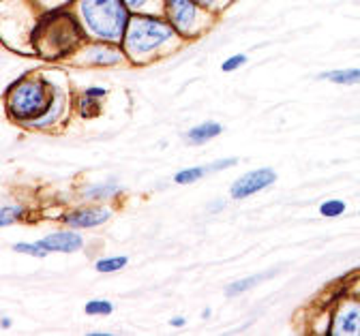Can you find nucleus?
Listing matches in <instances>:
<instances>
[{
	"label": "nucleus",
	"instance_id": "obj_7",
	"mask_svg": "<svg viewBox=\"0 0 360 336\" xmlns=\"http://www.w3.org/2000/svg\"><path fill=\"white\" fill-rule=\"evenodd\" d=\"M45 251H60V253H73L82 249V235L75 231H58L48 238H43L39 243Z\"/></svg>",
	"mask_w": 360,
	"mask_h": 336
},
{
	"label": "nucleus",
	"instance_id": "obj_13",
	"mask_svg": "<svg viewBox=\"0 0 360 336\" xmlns=\"http://www.w3.org/2000/svg\"><path fill=\"white\" fill-rule=\"evenodd\" d=\"M204 174H208V167H189V169L178 172L174 180H176L178 184H189V182H195V180H200Z\"/></svg>",
	"mask_w": 360,
	"mask_h": 336
},
{
	"label": "nucleus",
	"instance_id": "obj_14",
	"mask_svg": "<svg viewBox=\"0 0 360 336\" xmlns=\"http://www.w3.org/2000/svg\"><path fill=\"white\" fill-rule=\"evenodd\" d=\"M127 3V7H129V11H133V13H153L150 9L155 7V5H161V3H165V0H124Z\"/></svg>",
	"mask_w": 360,
	"mask_h": 336
},
{
	"label": "nucleus",
	"instance_id": "obj_8",
	"mask_svg": "<svg viewBox=\"0 0 360 336\" xmlns=\"http://www.w3.org/2000/svg\"><path fill=\"white\" fill-rule=\"evenodd\" d=\"M110 219V210H79L67 217L71 227H95Z\"/></svg>",
	"mask_w": 360,
	"mask_h": 336
},
{
	"label": "nucleus",
	"instance_id": "obj_12",
	"mask_svg": "<svg viewBox=\"0 0 360 336\" xmlns=\"http://www.w3.org/2000/svg\"><path fill=\"white\" fill-rule=\"evenodd\" d=\"M270 274H273V272H268V274H257V276H249V278L236 280L234 285H230V287H228V294H230V296H238V294H243V292L251 290V287H255L262 278H266V276H270Z\"/></svg>",
	"mask_w": 360,
	"mask_h": 336
},
{
	"label": "nucleus",
	"instance_id": "obj_17",
	"mask_svg": "<svg viewBox=\"0 0 360 336\" xmlns=\"http://www.w3.org/2000/svg\"><path fill=\"white\" fill-rule=\"evenodd\" d=\"M320 212H322L324 217H341V214L345 212V204L339 202V200H330V202H324V204H322Z\"/></svg>",
	"mask_w": 360,
	"mask_h": 336
},
{
	"label": "nucleus",
	"instance_id": "obj_1",
	"mask_svg": "<svg viewBox=\"0 0 360 336\" xmlns=\"http://www.w3.org/2000/svg\"><path fill=\"white\" fill-rule=\"evenodd\" d=\"M79 20L86 30L108 43L124 39L131 11L124 0H77Z\"/></svg>",
	"mask_w": 360,
	"mask_h": 336
},
{
	"label": "nucleus",
	"instance_id": "obj_2",
	"mask_svg": "<svg viewBox=\"0 0 360 336\" xmlns=\"http://www.w3.org/2000/svg\"><path fill=\"white\" fill-rule=\"evenodd\" d=\"M176 28L169 22H163L159 18L138 13L129 20L127 32H124V47L131 56H144L153 50H157L159 45L169 41L174 37Z\"/></svg>",
	"mask_w": 360,
	"mask_h": 336
},
{
	"label": "nucleus",
	"instance_id": "obj_4",
	"mask_svg": "<svg viewBox=\"0 0 360 336\" xmlns=\"http://www.w3.org/2000/svg\"><path fill=\"white\" fill-rule=\"evenodd\" d=\"M165 13L169 18V24L183 34H191L198 28V20L202 15V9L195 0H165L163 3Z\"/></svg>",
	"mask_w": 360,
	"mask_h": 336
},
{
	"label": "nucleus",
	"instance_id": "obj_18",
	"mask_svg": "<svg viewBox=\"0 0 360 336\" xmlns=\"http://www.w3.org/2000/svg\"><path fill=\"white\" fill-rule=\"evenodd\" d=\"M110 311H112V304L105 302V300H93V302L86 304V313L88 315H105Z\"/></svg>",
	"mask_w": 360,
	"mask_h": 336
},
{
	"label": "nucleus",
	"instance_id": "obj_24",
	"mask_svg": "<svg viewBox=\"0 0 360 336\" xmlns=\"http://www.w3.org/2000/svg\"><path fill=\"white\" fill-rule=\"evenodd\" d=\"M185 319H172V325H183Z\"/></svg>",
	"mask_w": 360,
	"mask_h": 336
},
{
	"label": "nucleus",
	"instance_id": "obj_3",
	"mask_svg": "<svg viewBox=\"0 0 360 336\" xmlns=\"http://www.w3.org/2000/svg\"><path fill=\"white\" fill-rule=\"evenodd\" d=\"M9 110L13 116L22 120L37 118L50 112V94L45 92V86L39 82H26L18 86L9 99Z\"/></svg>",
	"mask_w": 360,
	"mask_h": 336
},
{
	"label": "nucleus",
	"instance_id": "obj_5",
	"mask_svg": "<svg viewBox=\"0 0 360 336\" xmlns=\"http://www.w3.org/2000/svg\"><path fill=\"white\" fill-rule=\"evenodd\" d=\"M275 178H277V176H275L273 169H255V172H251V174L238 178V180L232 184L230 195H232L234 200H245V198L257 193V190L270 186V184L275 182Z\"/></svg>",
	"mask_w": 360,
	"mask_h": 336
},
{
	"label": "nucleus",
	"instance_id": "obj_15",
	"mask_svg": "<svg viewBox=\"0 0 360 336\" xmlns=\"http://www.w3.org/2000/svg\"><path fill=\"white\" fill-rule=\"evenodd\" d=\"M118 190V184L116 182H105V184H99V186H93L86 190V198H110L112 193Z\"/></svg>",
	"mask_w": 360,
	"mask_h": 336
},
{
	"label": "nucleus",
	"instance_id": "obj_16",
	"mask_svg": "<svg viewBox=\"0 0 360 336\" xmlns=\"http://www.w3.org/2000/svg\"><path fill=\"white\" fill-rule=\"evenodd\" d=\"M127 257H110V259H99L97 261V270L99 272H116L120 268H124Z\"/></svg>",
	"mask_w": 360,
	"mask_h": 336
},
{
	"label": "nucleus",
	"instance_id": "obj_23",
	"mask_svg": "<svg viewBox=\"0 0 360 336\" xmlns=\"http://www.w3.org/2000/svg\"><path fill=\"white\" fill-rule=\"evenodd\" d=\"M103 94H105L103 88H90L88 90V97H103Z\"/></svg>",
	"mask_w": 360,
	"mask_h": 336
},
{
	"label": "nucleus",
	"instance_id": "obj_20",
	"mask_svg": "<svg viewBox=\"0 0 360 336\" xmlns=\"http://www.w3.org/2000/svg\"><path fill=\"white\" fill-rule=\"evenodd\" d=\"M245 63H247V56H245V54H236V56H232L230 60H225V63L221 65V69H223V71H236V69H240Z\"/></svg>",
	"mask_w": 360,
	"mask_h": 336
},
{
	"label": "nucleus",
	"instance_id": "obj_22",
	"mask_svg": "<svg viewBox=\"0 0 360 336\" xmlns=\"http://www.w3.org/2000/svg\"><path fill=\"white\" fill-rule=\"evenodd\" d=\"M195 3H198L200 7H204V9H212V7H217L219 0H195Z\"/></svg>",
	"mask_w": 360,
	"mask_h": 336
},
{
	"label": "nucleus",
	"instance_id": "obj_10",
	"mask_svg": "<svg viewBox=\"0 0 360 336\" xmlns=\"http://www.w3.org/2000/svg\"><path fill=\"white\" fill-rule=\"evenodd\" d=\"M219 133H221V127H219L217 122H204V124L191 129V131L187 133V137H189L193 143H202V141H208V139L217 137Z\"/></svg>",
	"mask_w": 360,
	"mask_h": 336
},
{
	"label": "nucleus",
	"instance_id": "obj_21",
	"mask_svg": "<svg viewBox=\"0 0 360 336\" xmlns=\"http://www.w3.org/2000/svg\"><path fill=\"white\" fill-rule=\"evenodd\" d=\"M20 217V208H3V221H0V223H3V227H7V225H11L15 219Z\"/></svg>",
	"mask_w": 360,
	"mask_h": 336
},
{
	"label": "nucleus",
	"instance_id": "obj_19",
	"mask_svg": "<svg viewBox=\"0 0 360 336\" xmlns=\"http://www.w3.org/2000/svg\"><path fill=\"white\" fill-rule=\"evenodd\" d=\"M13 249L18 253H26V255H32V257H45V253H48L39 243L37 245H15Z\"/></svg>",
	"mask_w": 360,
	"mask_h": 336
},
{
	"label": "nucleus",
	"instance_id": "obj_9",
	"mask_svg": "<svg viewBox=\"0 0 360 336\" xmlns=\"http://www.w3.org/2000/svg\"><path fill=\"white\" fill-rule=\"evenodd\" d=\"M90 60L97 63V65H110V63H116L120 58V54L116 50H112V47L108 43H97L90 47V52H88Z\"/></svg>",
	"mask_w": 360,
	"mask_h": 336
},
{
	"label": "nucleus",
	"instance_id": "obj_11",
	"mask_svg": "<svg viewBox=\"0 0 360 336\" xmlns=\"http://www.w3.org/2000/svg\"><path fill=\"white\" fill-rule=\"evenodd\" d=\"M322 79H328V82H335V84H343V86L360 84V69H339V71H330V73H324Z\"/></svg>",
	"mask_w": 360,
	"mask_h": 336
},
{
	"label": "nucleus",
	"instance_id": "obj_6",
	"mask_svg": "<svg viewBox=\"0 0 360 336\" xmlns=\"http://www.w3.org/2000/svg\"><path fill=\"white\" fill-rule=\"evenodd\" d=\"M333 334L360 336V304L358 302H345L341 306V311L335 317Z\"/></svg>",
	"mask_w": 360,
	"mask_h": 336
}]
</instances>
